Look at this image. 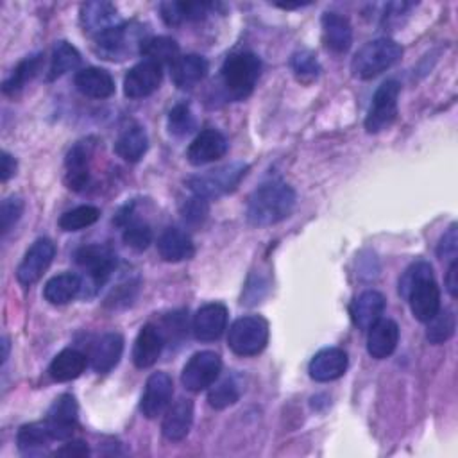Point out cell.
<instances>
[{
  "label": "cell",
  "mask_w": 458,
  "mask_h": 458,
  "mask_svg": "<svg viewBox=\"0 0 458 458\" xmlns=\"http://www.w3.org/2000/svg\"><path fill=\"white\" fill-rule=\"evenodd\" d=\"M14 174H16V159L9 152L4 150L2 157H0V179H2V182H5Z\"/></svg>",
  "instance_id": "47"
},
{
  "label": "cell",
  "mask_w": 458,
  "mask_h": 458,
  "mask_svg": "<svg viewBox=\"0 0 458 458\" xmlns=\"http://www.w3.org/2000/svg\"><path fill=\"white\" fill-rule=\"evenodd\" d=\"M157 252L165 261L177 263L190 259L195 254L190 234L179 227H166L157 238Z\"/></svg>",
  "instance_id": "24"
},
{
  "label": "cell",
  "mask_w": 458,
  "mask_h": 458,
  "mask_svg": "<svg viewBox=\"0 0 458 458\" xmlns=\"http://www.w3.org/2000/svg\"><path fill=\"white\" fill-rule=\"evenodd\" d=\"M261 73V61L252 52H236L231 54L222 68H220V79L224 91L233 100H243L247 98Z\"/></svg>",
  "instance_id": "3"
},
{
  "label": "cell",
  "mask_w": 458,
  "mask_h": 458,
  "mask_svg": "<svg viewBox=\"0 0 458 458\" xmlns=\"http://www.w3.org/2000/svg\"><path fill=\"white\" fill-rule=\"evenodd\" d=\"M283 9H293V7H302V5H308V2H295V4H276Z\"/></svg>",
  "instance_id": "50"
},
{
  "label": "cell",
  "mask_w": 458,
  "mask_h": 458,
  "mask_svg": "<svg viewBox=\"0 0 458 458\" xmlns=\"http://www.w3.org/2000/svg\"><path fill=\"white\" fill-rule=\"evenodd\" d=\"M75 263L88 274L97 292L114 270L116 256L104 245H84L75 252Z\"/></svg>",
  "instance_id": "9"
},
{
  "label": "cell",
  "mask_w": 458,
  "mask_h": 458,
  "mask_svg": "<svg viewBox=\"0 0 458 458\" xmlns=\"http://www.w3.org/2000/svg\"><path fill=\"white\" fill-rule=\"evenodd\" d=\"M397 342L399 326L392 318H379L367 331V352L376 360L388 358L395 351Z\"/></svg>",
  "instance_id": "21"
},
{
  "label": "cell",
  "mask_w": 458,
  "mask_h": 458,
  "mask_svg": "<svg viewBox=\"0 0 458 458\" xmlns=\"http://www.w3.org/2000/svg\"><path fill=\"white\" fill-rule=\"evenodd\" d=\"M247 168L249 166L242 161L227 163L213 170H208L204 174L191 175L186 181V186L193 191V195H199L204 199H218L233 191L240 184L242 177L247 174Z\"/></svg>",
  "instance_id": "5"
},
{
  "label": "cell",
  "mask_w": 458,
  "mask_h": 458,
  "mask_svg": "<svg viewBox=\"0 0 458 458\" xmlns=\"http://www.w3.org/2000/svg\"><path fill=\"white\" fill-rule=\"evenodd\" d=\"M211 7L213 4L208 2H163L159 11L166 25H181L184 21H199L206 18Z\"/></svg>",
  "instance_id": "30"
},
{
  "label": "cell",
  "mask_w": 458,
  "mask_h": 458,
  "mask_svg": "<svg viewBox=\"0 0 458 458\" xmlns=\"http://www.w3.org/2000/svg\"><path fill=\"white\" fill-rule=\"evenodd\" d=\"M295 191L283 181H270L252 191L247 202V220L256 227L283 222L295 208Z\"/></svg>",
  "instance_id": "2"
},
{
  "label": "cell",
  "mask_w": 458,
  "mask_h": 458,
  "mask_svg": "<svg viewBox=\"0 0 458 458\" xmlns=\"http://www.w3.org/2000/svg\"><path fill=\"white\" fill-rule=\"evenodd\" d=\"M81 63V54L73 45L68 41H57L52 48L50 68H48V81H54L64 75L70 70H75Z\"/></svg>",
  "instance_id": "37"
},
{
  "label": "cell",
  "mask_w": 458,
  "mask_h": 458,
  "mask_svg": "<svg viewBox=\"0 0 458 458\" xmlns=\"http://www.w3.org/2000/svg\"><path fill=\"white\" fill-rule=\"evenodd\" d=\"M227 152V140L216 129H204L200 131L193 141L188 145L186 159L195 165L202 166L213 161H218Z\"/></svg>",
  "instance_id": "14"
},
{
  "label": "cell",
  "mask_w": 458,
  "mask_h": 458,
  "mask_svg": "<svg viewBox=\"0 0 458 458\" xmlns=\"http://www.w3.org/2000/svg\"><path fill=\"white\" fill-rule=\"evenodd\" d=\"M290 64H292V70L297 75V79L302 81V82L317 79V75L320 72L317 57L308 50H301V52L293 54Z\"/></svg>",
  "instance_id": "42"
},
{
  "label": "cell",
  "mask_w": 458,
  "mask_h": 458,
  "mask_svg": "<svg viewBox=\"0 0 458 458\" xmlns=\"http://www.w3.org/2000/svg\"><path fill=\"white\" fill-rule=\"evenodd\" d=\"M197 125L195 114L188 104H175L168 113V131L170 134L182 138L190 134Z\"/></svg>",
  "instance_id": "40"
},
{
  "label": "cell",
  "mask_w": 458,
  "mask_h": 458,
  "mask_svg": "<svg viewBox=\"0 0 458 458\" xmlns=\"http://www.w3.org/2000/svg\"><path fill=\"white\" fill-rule=\"evenodd\" d=\"M140 54L157 64H172L179 57V45L168 36H152L140 41Z\"/></svg>",
  "instance_id": "34"
},
{
  "label": "cell",
  "mask_w": 458,
  "mask_h": 458,
  "mask_svg": "<svg viewBox=\"0 0 458 458\" xmlns=\"http://www.w3.org/2000/svg\"><path fill=\"white\" fill-rule=\"evenodd\" d=\"M52 440H54V437L45 420L23 424L16 435L18 449L23 454H39Z\"/></svg>",
  "instance_id": "33"
},
{
  "label": "cell",
  "mask_w": 458,
  "mask_h": 458,
  "mask_svg": "<svg viewBox=\"0 0 458 458\" xmlns=\"http://www.w3.org/2000/svg\"><path fill=\"white\" fill-rule=\"evenodd\" d=\"M89 156H91V145L89 143H77L73 145L64 159V166H66V174H64V181L68 184L70 190L81 191L89 179V172H88V163H89Z\"/></svg>",
  "instance_id": "27"
},
{
  "label": "cell",
  "mask_w": 458,
  "mask_h": 458,
  "mask_svg": "<svg viewBox=\"0 0 458 458\" xmlns=\"http://www.w3.org/2000/svg\"><path fill=\"white\" fill-rule=\"evenodd\" d=\"M148 148V138L143 127L131 125L120 132L114 141V152L127 163H136Z\"/></svg>",
  "instance_id": "32"
},
{
  "label": "cell",
  "mask_w": 458,
  "mask_h": 458,
  "mask_svg": "<svg viewBox=\"0 0 458 458\" xmlns=\"http://www.w3.org/2000/svg\"><path fill=\"white\" fill-rule=\"evenodd\" d=\"M445 288L449 292L451 297L458 295V259L451 261L449 268H447V276H445Z\"/></svg>",
  "instance_id": "48"
},
{
  "label": "cell",
  "mask_w": 458,
  "mask_h": 458,
  "mask_svg": "<svg viewBox=\"0 0 458 458\" xmlns=\"http://www.w3.org/2000/svg\"><path fill=\"white\" fill-rule=\"evenodd\" d=\"M349 358L347 352L340 347H324L311 358L308 372L311 379L318 383H327L342 377L347 370Z\"/></svg>",
  "instance_id": "16"
},
{
  "label": "cell",
  "mask_w": 458,
  "mask_h": 458,
  "mask_svg": "<svg viewBox=\"0 0 458 458\" xmlns=\"http://www.w3.org/2000/svg\"><path fill=\"white\" fill-rule=\"evenodd\" d=\"M55 256V247L48 238L36 240L16 268V279L23 286H30L41 279Z\"/></svg>",
  "instance_id": "10"
},
{
  "label": "cell",
  "mask_w": 458,
  "mask_h": 458,
  "mask_svg": "<svg viewBox=\"0 0 458 458\" xmlns=\"http://www.w3.org/2000/svg\"><path fill=\"white\" fill-rule=\"evenodd\" d=\"M208 213H209L208 199L199 197V195H193V197L186 199V200L182 202V206H181L182 220H184L188 225H202L204 220L208 218Z\"/></svg>",
  "instance_id": "43"
},
{
  "label": "cell",
  "mask_w": 458,
  "mask_h": 458,
  "mask_svg": "<svg viewBox=\"0 0 458 458\" xmlns=\"http://www.w3.org/2000/svg\"><path fill=\"white\" fill-rule=\"evenodd\" d=\"M88 365L86 354L77 349H63L50 363L48 374L54 381L64 383L79 377Z\"/></svg>",
  "instance_id": "31"
},
{
  "label": "cell",
  "mask_w": 458,
  "mask_h": 458,
  "mask_svg": "<svg viewBox=\"0 0 458 458\" xmlns=\"http://www.w3.org/2000/svg\"><path fill=\"white\" fill-rule=\"evenodd\" d=\"M163 345H165L163 331L154 324H145L134 340V347H132L134 365L138 369L152 367L161 356Z\"/></svg>",
  "instance_id": "17"
},
{
  "label": "cell",
  "mask_w": 458,
  "mask_h": 458,
  "mask_svg": "<svg viewBox=\"0 0 458 458\" xmlns=\"http://www.w3.org/2000/svg\"><path fill=\"white\" fill-rule=\"evenodd\" d=\"M163 79L161 64L143 59L134 64L123 77V93L129 98H145L152 95Z\"/></svg>",
  "instance_id": "12"
},
{
  "label": "cell",
  "mask_w": 458,
  "mask_h": 458,
  "mask_svg": "<svg viewBox=\"0 0 458 458\" xmlns=\"http://www.w3.org/2000/svg\"><path fill=\"white\" fill-rule=\"evenodd\" d=\"M23 213V200L16 195L7 197L0 206V233L5 234L21 216Z\"/></svg>",
  "instance_id": "44"
},
{
  "label": "cell",
  "mask_w": 458,
  "mask_h": 458,
  "mask_svg": "<svg viewBox=\"0 0 458 458\" xmlns=\"http://www.w3.org/2000/svg\"><path fill=\"white\" fill-rule=\"evenodd\" d=\"M174 394L172 377L166 372H154L145 383V392L140 401V411L147 419H156L166 411Z\"/></svg>",
  "instance_id": "11"
},
{
  "label": "cell",
  "mask_w": 458,
  "mask_h": 458,
  "mask_svg": "<svg viewBox=\"0 0 458 458\" xmlns=\"http://www.w3.org/2000/svg\"><path fill=\"white\" fill-rule=\"evenodd\" d=\"M75 88L89 98H107L114 93V81L107 70L89 66L75 73Z\"/></svg>",
  "instance_id": "26"
},
{
  "label": "cell",
  "mask_w": 458,
  "mask_h": 458,
  "mask_svg": "<svg viewBox=\"0 0 458 458\" xmlns=\"http://www.w3.org/2000/svg\"><path fill=\"white\" fill-rule=\"evenodd\" d=\"M222 372V360L213 351L195 352L181 372V381L190 392H202L209 388Z\"/></svg>",
  "instance_id": "8"
},
{
  "label": "cell",
  "mask_w": 458,
  "mask_h": 458,
  "mask_svg": "<svg viewBox=\"0 0 458 458\" xmlns=\"http://www.w3.org/2000/svg\"><path fill=\"white\" fill-rule=\"evenodd\" d=\"M123 243L134 250H145L152 243V229L147 222L141 220H125Z\"/></svg>",
  "instance_id": "41"
},
{
  "label": "cell",
  "mask_w": 458,
  "mask_h": 458,
  "mask_svg": "<svg viewBox=\"0 0 458 458\" xmlns=\"http://www.w3.org/2000/svg\"><path fill=\"white\" fill-rule=\"evenodd\" d=\"M322 38L329 50L336 54H344L351 48L352 43V27L349 20L338 13H324L322 14Z\"/></svg>",
  "instance_id": "25"
},
{
  "label": "cell",
  "mask_w": 458,
  "mask_h": 458,
  "mask_svg": "<svg viewBox=\"0 0 458 458\" xmlns=\"http://www.w3.org/2000/svg\"><path fill=\"white\" fill-rule=\"evenodd\" d=\"M41 61H43L41 54L27 55L25 59H21L16 64V68L13 70V73L4 81L2 91L11 97H14L18 91H21L25 88V84L38 75V72L41 68Z\"/></svg>",
  "instance_id": "35"
},
{
  "label": "cell",
  "mask_w": 458,
  "mask_h": 458,
  "mask_svg": "<svg viewBox=\"0 0 458 458\" xmlns=\"http://www.w3.org/2000/svg\"><path fill=\"white\" fill-rule=\"evenodd\" d=\"M120 23L116 7L109 2H88L81 7V25L93 38Z\"/></svg>",
  "instance_id": "19"
},
{
  "label": "cell",
  "mask_w": 458,
  "mask_h": 458,
  "mask_svg": "<svg viewBox=\"0 0 458 458\" xmlns=\"http://www.w3.org/2000/svg\"><path fill=\"white\" fill-rule=\"evenodd\" d=\"M401 86L397 81H385L374 93L370 109L365 118V131L370 134L381 132L394 123L397 118V98Z\"/></svg>",
  "instance_id": "7"
},
{
  "label": "cell",
  "mask_w": 458,
  "mask_h": 458,
  "mask_svg": "<svg viewBox=\"0 0 458 458\" xmlns=\"http://www.w3.org/2000/svg\"><path fill=\"white\" fill-rule=\"evenodd\" d=\"M193 422V403L190 399H177L174 404H170L165 411L161 431L163 437L170 442L182 440L191 428Z\"/></svg>",
  "instance_id": "20"
},
{
  "label": "cell",
  "mask_w": 458,
  "mask_h": 458,
  "mask_svg": "<svg viewBox=\"0 0 458 458\" xmlns=\"http://www.w3.org/2000/svg\"><path fill=\"white\" fill-rule=\"evenodd\" d=\"M227 327V308L222 302H208L197 310L191 320V329L197 340H218Z\"/></svg>",
  "instance_id": "15"
},
{
  "label": "cell",
  "mask_w": 458,
  "mask_h": 458,
  "mask_svg": "<svg viewBox=\"0 0 458 458\" xmlns=\"http://www.w3.org/2000/svg\"><path fill=\"white\" fill-rule=\"evenodd\" d=\"M242 381L238 376H227L224 379H220L218 383L215 381L211 386H209V392H208V403L211 408H216V410H224L231 404H234L240 395H242Z\"/></svg>",
  "instance_id": "36"
},
{
  "label": "cell",
  "mask_w": 458,
  "mask_h": 458,
  "mask_svg": "<svg viewBox=\"0 0 458 458\" xmlns=\"http://www.w3.org/2000/svg\"><path fill=\"white\" fill-rule=\"evenodd\" d=\"M403 55V47L390 38L367 41L351 61V73L356 79H372L392 68Z\"/></svg>",
  "instance_id": "4"
},
{
  "label": "cell",
  "mask_w": 458,
  "mask_h": 458,
  "mask_svg": "<svg viewBox=\"0 0 458 458\" xmlns=\"http://www.w3.org/2000/svg\"><path fill=\"white\" fill-rule=\"evenodd\" d=\"M95 39V52L107 61H120L131 52V38L129 30L123 23L102 32L100 36L93 38Z\"/></svg>",
  "instance_id": "28"
},
{
  "label": "cell",
  "mask_w": 458,
  "mask_h": 458,
  "mask_svg": "<svg viewBox=\"0 0 458 458\" xmlns=\"http://www.w3.org/2000/svg\"><path fill=\"white\" fill-rule=\"evenodd\" d=\"M437 256L444 261L458 259V225L451 224L449 229L440 236L437 245Z\"/></svg>",
  "instance_id": "45"
},
{
  "label": "cell",
  "mask_w": 458,
  "mask_h": 458,
  "mask_svg": "<svg viewBox=\"0 0 458 458\" xmlns=\"http://www.w3.org/2000/svg\"><path fill=\"white\" fill-rule=\"evenodd\" d=\"M2 347H4V352H2V363H5L7 354H9V340H7V336H4V338H2Z\"/></svg>",
  "instance_id": "49"
},
{
  "label": "cell",
  "mask_w": 458,
  "mask_h": 458,
  "mask_svg": "<svg viewBox=\"0 0 458 458\" xmlns=\"http://www.w3.org/2000/svg\"><path fill=\"white\" fill-rule=\"evenodd\" d=\"M399 293L410 302V310L419 322L431 320L440 310V290L428 261H415L403 272Z\"/></svg>",
  "instance_id": "1"
},
{
  "label": "cell",
  "mask_w": 458,
  "mask_h": 458,
  "mask_svg": "<svg viewBox=\"0 0 458 458\" xmlns=\"http://www.w3.org/2000/svg\"><path fill=\"white\" fill-rule=\"evenodd\" d=\"M57 456H88L89 449L82 440H68L61 449L55 451Z\"/></svg>",
  "instance_id": "46"
},
{
  "label": "cell",
  "mask_w": 458,
  "mask_h": 458,
  "mask_svg": "<svg viewBox=\"0 0 458 458\" xmlns=\"http://www.w3.org/2000/svg\"><path fill=\"white\" fill-rule=\"evenodd\" d=\"M100 218V209L91 204L77 206L73 209L64 211L59 216V227L63 231H81L84 227L93 225Z\"/></svg>",
  "instance_id": "39"
},
{
  "label": "cell",
  "mask_w": 458,
  "mask_h": 458,
  "mask_svg": "<svg viewBox=\"0 0 458 458\" xmlns=\"http://www.w3.org/2000/svg\"><path fill=\"white\" fill-rule=\"evenodd\" d=\"M208 75V61L199 54L179 55L170 64V77L179 89L197 86Z\"/></svg>",
  "instance_id": "23"
},
{
  "label": "cell",
  "mask_w": 458,
  "mask_h": 458,
  "mask_svg": "<svg viewBox=\"0 0 458 458\" xmlns=\"http://www.w3.org/2000/svg\"><path fill=\"white\" fill-rule=\"evenodd\" d=\"M383 311H385V297L376 290L361 292L351 302V308H349L352 324L361 331H369V327L381 318Z\"/></svg>",
  "instance_id": "22"
},
{
  "label": "cell",
  "mask_w": 458,
  "mask_h": 458,
  "mask_svg": "<svg viewBox=\"0 0 458 458\" xmlns=\"http://www.w3.org/2000/svg\"><path fill=\"white\" fill-rule=\"evenodd\" d=\"M268 344V322L259 315L236 318L227 333V345L238 356H256Z\"/></svg>",
  "instance_id": "6"
},
{
  "label": "cell",
  "mask_w": 458,
  "mask_h": 458,
  "mask_svg": "<svg viewBox=\"0 0 458 458\" xmlns=\"http://www.w3.org/2000/svg\"><path fill=\"white\" fill-rule=\"evenodd\" d=\"M456 329V315L449 308H440L437 315L428 320V329H426V338L433 345H440L447 342Z\"/></svg>",
  "instance_id": "38"
},
{
  "label": "cell",
  "mask_w": 458,
  "mask_h": 458,
  "mask_svg": "<svg viewBox=\"0 0 458 458\" xmlns=\"http://www.w3.org/2000/svg\"><path fill=\"white\" fill-rule=\"evenodd\" d=\"M81 292H82V279L79 274H73V272H63L50 277L43 288L45 299L55 306L68 304Z\"/></svg>",
  "instance_id": "29"
},
{
  "label": "cell",
  "mask_w": 458,
  "mask_h": 458,
  "mask_svg": "<svg viewBox=\"0 0 458 458\" xmlns=\"http://www.w3.org/2000/svg\"><path fill=\"white\" fill-rule=\"evenodd\" d=\"M123 352V338L120 333H106L95 344L89 351V365L95 372L106 374L111 369H114L122 358Z\"/></svg>",
  "instance_id": "18"
},
{
  "label": "cell",
  "mask_w": 458,
  "mask_h": 458,
  "mask_svg": "<svg viewBox=\"0 0 458 458\" xmlns=\"http://www.w3.org/2000/svg\"><path fill=\"white\" fill-rule=\"evenodd\" d=\"M77 413L79 406L72 394L59 395L47 413V426L54 437V440H68L77 428Z\"/></svg>",
  "instance_id": "13"
}]
</instances>
